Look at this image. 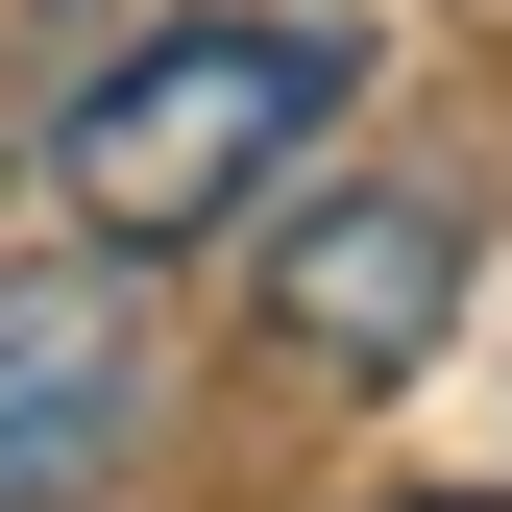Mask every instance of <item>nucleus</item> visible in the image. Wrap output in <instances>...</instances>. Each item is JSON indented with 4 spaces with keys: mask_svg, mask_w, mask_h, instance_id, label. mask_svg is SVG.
I'll return each instance as SVG.
<instances>
[{
    "mask_svg": "<svg viewBox=\"0 0 512 512\" xmlns=\"http://www.w3.org/2000/svg\"><path fill=\"white\" fill-rule=\"evenodd\" d=\"M342 122V25H269V0H196V25H122L74 98H49V196H74L98 269L147 244H220L269 171Z\"/></svg>",
    "mask_w": 512,
    "mask_h": 512,
    "instance_id": "1",
    "label": "nucleus"
},
{
    "mask_svg": "<svg viewBox=\"0 0 512 512\" xmlns=\"http://www.w3.org/2000/svg\"><path fill=\"white\" fill-rule=\"evenodd\" d=\"M439 317H464V196H317V220L269 244V342L342 366V391L439 366Z\"/></svg>",
    "mask_w": 512,
    "mask_h": 512,
    "instance_id": "3",
    "label": "nucleus"
},
{
    "mask_svg": "<svg viewBox=\"0 0 512 512\" xmlns=\"http://www.w3.org/2000/svg\"><path fill=\"white\" fill-rule=\"evenodd\" d=\"M391 512H512V488H391Z\"/></svg>",
    "mask_w": 512,
    "mask_h": 512,
    "instance_id": "4",
    "label": "nucleus"
},
{
    "mask_svg": "<svg viewBox=\"0 0 512 512\" xmlns=\"http://www.w3.org/2000/svg\"><path fill=\"white\" fill-rule=\"evenodd\" d=\"M147 415V269H0V512H74Z\"/></svg>",
    "mask_w": 512,
    "mask_h": 512,
    "instance_id": "2",
    "label": "nucleus"
}]
</instances>
